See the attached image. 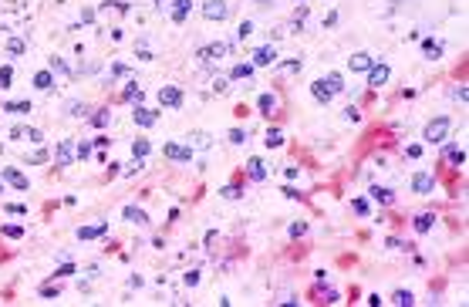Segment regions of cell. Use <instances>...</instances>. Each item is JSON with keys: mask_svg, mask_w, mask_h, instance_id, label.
I'll return each instance as SVG.
<instances>
[{"mask_svg": "<svg viewBox=\"0 0 469 307\" xmlns=\"http://www.w3.org/2000/svg\"><path fill=\"white\" fill-rule=\"evenodd\" d=\"M449 132H452V122H449L446 115H439V118H432V122L425 125V135H422V139L436 145V142H446V139H449Z\"/></svg>", "mask_w": 469, "mask_h": 307, "instance_id": "6da1fadb", "label": "cell"}, {"mask_svg": "<svg viewBox=\"0 0 469 307\" xmlns=\"http://www.w3.org/2000/svg\"><path fill=\"white\" fill-rule=\"evenodd\" d=\"M159 105H166V108H179V105H183V91H179L176 84H162V88H159Z\"/></svg>", "mask_w": 469, "mask_h": 307, "instance_id": "7a4b0ae2", "label": "cell"}, {"mask_svg": "<svg viewBox=\"0 0 469 307\" xmlns=\"http://www.w3.org/2000/svg\"><path fill=\"white\" fill-rule=\"evenodd\" d=\"M226 14H230L226 0H206L202 3V17L206 20H226Z\"/></svg>", "mask_w": 469, "mask_h": 307, "instance_id": "3957f363", "label": "cell"}, {"mask_svg": "<svg viewBox=\"0 0 469 307\" xmlns=\"http://www.w3.org/2000/svg\"><path fill=\"white\" fill-rule=\"evenodd\" d=\"M436 189V179H432V172H415L412 176V193H419V196H429Z\"/></svg>", "mask_w": 469, "mask_h": 307, "instance_id": "277c9868", "label": "cell"}, {"mask_svg": "<svg viewBox=\"0 0 469 307\" xmlns=\"http://www.w3.org/2000/svg\"><path fill=\"white\" fill-rule=\"evenodd\" d=\"M166 159H172V162H189L193 159V149L189 145H183V142H166Z\"/></svg>", "mask_w": 469, "mask_h": 307, "instance_id": "5b68a950", "label": "cell"}, {"mask_svg": "<svg viewBox=\"0 0 469 307\" xmlns=\"http://www.w3.org/2000/svg\"><path fill=\"white\" fill-rule=\"evenodd\" d=\"M132 122L138 125V129H152V125L159 122V112H152V108H142V105H138V108L132 112Z\"/></svg>", "mask_w": 469, "mask_h": 307, "instance_id": "8992f818", "label": "cell"}, {"mask_svg": "<svg viewBox=\"0 0 469 307\" xmlns=\"http://www.w3.org/2000/svg\"><path fill=\"white\" fill-rule=\"evenodd\" d=\"M253 68H267V65H277V51L270 48V44H264V48H257L253 51V61H250Z\"/></svg>", "mask_w": 469, "mask_h": 307, "instance_id": "52a82bcc", "label": "cell"}, {"mask_svg": "<svg viewBox=\"0 0 469 307\" xmlns=\"http://www.w3.org/2000/svg\"><path fill=\"white\" fill-rule=\"evenodd\" d=\"M388 75H392V71H388V65H382V61H378V65H371V68H368V84H371V88H382V84L388 81Z\"/></svg>", "mask_w": 469, "mask_h": 307, "instance_id": "ba28073f", "label": "cell"}, {"mask_svg": "<svg viewBox=\"0 0 469 307\" xmlns=\"http://www.w3.org/2000/svg\"><path fill=\"white\" fill-rule=\"evenodd\" d=\"M71 159H74V142L71 139H61L58 149H54V162L58 165H71Z\"/></svg>", "mask_w": 469, "mask_h": 307, "instance_id": "9c48e42d", "label": "cell"}, {"mask_svg": "<svg viewBox=\"0 0 469 307\" xmlns=\"http://www.w3.org/2000/svg\"><path fill=\"white\" fill-rule=\"evenodd\" d=\"M348 65H351V71H368V68L375 65V58H371V54H365V51H358V54H351V58H348Z\"/></svg>", "mask_w": 469, "mask_h": 307, "instance_id": "30bf717a", "label": "cell"}, {"mask_svg": "<svg viewBox=\"0 0 469 307\" xmlns=\"http://www.w3.org/2000/svg\"><path fill=\"white\" fill-rule=\"evenodd\" d=\"M311 95H314V98H318V101H324V105H328V101H331V98H335V91H331V88H328V84H324V78H318V81H314V84H311Z\"/></svg>", "mask_w": 469, "mask_h": 307, "instance_id": "8fae6325", "label": "cell"}, {"mask_svg": "<svg viewBox=\"0 0 469 307\" xmlns=\"http://www.w3.org/2000/svg\"><path fill=\"white\" fill-rule=\"evenodd\" d=\"M0 176H3V179H7V182H10L14 189H27V176H20V172H17L14 165H7V169H3Z\"/></svg>", "mask_w": 469, "mask_h": 307, "instance_id": "7c38bea8", "label": "cell"}, {"mask_svg": "<svg viewBox=\"0 0 469 307\" xmlns=\"http://www.w3.org/2000/svg\"><path fill=\"white\" fill-rule=\"evenodd\" d=\"M226 51H230V44H209V48H202V51H200V58H202V61H219Z\"/></svg>", "mask_w": 469, "mask_h": 307, "instance_id": "4fadbf2b", "label": "cell"}, {"mask_svg": "<svg viewBox=\"0 0 469 307\" xmlns=\"http://www.w3.org/2000/svg\"><path fill=\"white\" fill-rule=\"evenodd\" d=\"M432 226H436V216H432V213H419V216L412 220V230L415 233H429Z\"/></svg>", "mask_w": 469, "mask_h": 307, "instance_id": "5bb4252c", "label": "cell"}, {"mask_svg": "<svg viewBox=\"0 0 469 307\" xmlns=\"http://www.w3.org/2000/svg\"><path fill=\"white\" fill-rule=\"evenodd\" d=\"M422 54H425L429 61H439V58H442V44L432 41V37H425V41H422Z\"/></svg>", "mask_w": 469, "mask_h": 307, "instance_id": "9a60e30c", "label": "cell"}, {"mask_svg": "<svg viewBox=\"0 0 469 307\" xmlns=\"http://www.w3.org/2000/svg\"><path fill=\"white\" fill-rule=\"evenodd\" d=\"M51 84H54V71H51V68H44V71L34 75V88H37V91H48Z\"/></svg>", "mask_w": 469, "mask_h": 307, "instance_id": "2e32d148", "label": "cell"}, {"mask_svg": "<svg viewBox=\"0 0 469 307\" xmlns=\"http://www.w3.org/2000/svg\"><path fill=\"white\" fill-rule=\"evenodd\" d=\"M247 176H250L253 182H260V179L267 176V165H264L260 159H250V162H247Z\"/></svg>", "mask_w": 469, "mask_h": 307, "instance_id": "e0dca14e", "label": "cell"}, {"mask_svg": "<svg viewBox=\"0 0 469 307\" xmlns=\"http://www.w3.org/2000/svg\"><path fill=\"white\" fill-rule=\"evenodd\" d=\"M257 108H260L264 115H273V108H277V95H273V91H264V95L257 98Z\"/></svg>", "mask_w": 469, "mask_h": 307, "instance_id": "ac0fdd59", "label": "cell"}, {"mask_svg": "<svg viewBox=\"0 0 469 307\" xmlns=\"http://www.w3.org/2000/svg\"><path fill=\"white\" fill-rule=\"evenodd\" d=\"M101 233H108V223H95V226H81V230H78V240H95V236H101Z\"/></svg>", "mask_w": 469, "mask_h": 307, "instance_id": "d6986e66", "label": "cell"}, {"mask_svg": "<svg viewBox=\"0 0 469 307\" xmlns=\"http://www.w3.org/2000/svg\"><path fill=\"white\" fill-rule=\"evenodd\" d=\"M371 199H375V203H382V206H388L395 196H392V189H385V186H371Z\"/></svg>", "mask_w": 469, "mask_h": 307, "instance_id": "ffe728a7", "label": "cell"}, {"mask_svg": "<svg viewBox=\"0 0 469 307\" xmlns=\"http://www.w3.org/2000/svg\"><path fill=\"white\" fill-rule=\"evenodd\" d=\"M122 216H125L129 223H149V216H145L138 206H125V210H122Z\"/></svg>", "mask_w": 469, "mask_h": 307, "instance_id": "44dd1931", "label": "cell"}, {"mask_svg": "<svg viewBox=\"0 0 469 307\" xmlns=\"http://www.w3.org/2000/svg\"><path fill=\"white\" fill-rule=\"evenodd\" d=\"M230 78H233V81H247V78H253V65H233Z\"/></svg>", "mask_w": 469, "mask_h": 307, "instance_id": "7402d4cb", "label": "cell"}, {"mask_svg": "<svg viewBox=\"0 0 469 307\" xmlns=\"http://www.w3.org/2000/svg\"><path fill=\"white\" fill-rule=\"evenodd\" d=\"M186 17H189V0H176V7H172V20L183 24Z\"/></svg>", "mask_w": 469, "mask_h": 307, "instance_id": "603a6c76", "label": "cell"}, {"mask_svg": "<svg viewBox=\"0 0 469 307\" xmlns=\"http://www.w3.org/2000/svg\"><path fill=\"white\" fill-rule=\"evenodd\" d=\"M3 112H10V115H27V112H31V101H7Z\"/></svg>", "mask_w": 469, "mask_h": 307, "instance_id": "cb8c5ba5", "label": "cell"}, {"mask_svg": "<svg viewBox=\"0 0 469 307\" xmlns=\"http://www.w3.org/2000/svg\"><path fill=\"white\" fill-rule=\"evenodd\" d=\"M149 152H152V145H149L145 139H135V142H132V155H135V159H145Z\"/></svg>", "mask_w": 469, "mask_h": 307, "instance_id": "d4e9b609", "label": "cell"}, {"mask_svg": "<svg viewBox=\"0 0 469 307\" xmlns=\"http://www.w3.org/2000/svg\"><path fill=\"white\" fill-rule=\"evenodd\" d=\"M324 84H328V88H331L335 95H337V91H344V78L337 75V71H331V75L324 78Z\"/></svg>", "mask_w": 469, "mask_h": 307, "instance_id": "484cf974", "label": "cell"}, {"mask_svg": "<svg viewBox=\"0 0 469 307\" xmlns=\"http://www.w3.org/2000/svg\"><path fill=\"white\" fill-rule=\"evenodd\" d=\"M446 159H449L452 165H463V162H466V152H463V149H456V145H449V149H446Z\"/></svg>", "mask_w": 469, "mask_h": 307, "instance_id": "4316f807", "label": "cell"}, {"mask_svg": "<svg viewBox=\"0 0 469 307\" xmlns=\"http://www.w3.org/2000/svg\"><path fill=\"white\" fill-rule=\"evenodd\" d=\"M399 307H412L415 304V297H412V291H395V297H392Z\"/></svg>", "mask_w": 469, "mask_h": 307, "instance_id": "83f0119b", "label": "cell"}, {"mask_svg": "<svg viewBox=\"0 0 469 307\" xmlns=\"http://www.w3.org/2000/svg\"><path fill=\"white\" fill-rule=\"evenodd\" d=\"M264 142H267V149H277V145L284 142V132H280V129H270V132H267V139H264Z\"/></svg>", "mask_w": 469, "mask_h": 307, "instance_id": "f1b7e54d", "label": "cell"}, {"mask_svg": "<svg viewBox=\"0 0 469 307\" xmlns=\"http://www.w3.org/2000/svg\"><path fill=\"white\" fill-rule=\"evenodd\" d=\"M108 122H112V112H108V108H105V112H98V115H91V125H95V129H105Z\"/></svg>", "mask_w": 469, "mask_h": 307, "instance_id": "f546056e", "label": "cell"}, {"mask_svg": "<svg viewBox=\"0 0 469 307\" xmlns=\"http://www.w3.org/2000/svg\"><path fill=\"white\" fill-rule=\"evenodd\" d=\"M84 112H88V105H84V101H67V115H74V118H81Z\"/></svg>", "mask_w": 469, "mask_h": 307, "instance_id": "4dcf8cb0", "label": "cell"}, {"mask_svg": "<svg viewBox=\"0 0 469 307\" xmlns=\"http://www.w3.org/2000/svg\"><path fill=\"white\" fill-rule=\"evenodd\" d=\"M250 34H253V24H250V20H243V24L236 27V37L243 41V37H250Z\"/></svg>", "mask_w": 469, "mask_h": 307, "instance_id": "1f68e13d", "label": "cell"}, {"mask_svg": "<svg viewBox=\"0 0 469 307\" xmlns=\"http://www.w3.org/2000/svg\"><path fill=\"white\" fill-rule=\"evenodd\" d=\"M351 210H354L358 216H368V203H365V199H351Z\"/></svg>", "mask_w": 469, "mask_h": 307, "instance_id": "d6a6232c", "label": "cell"}, {"mask_svg": "<svg viewBox=\"0 0 469 307\" xmlns=\"http://www.w3.org/2000/svg\"><path fill=\"white\" fill-rule=\"evenodd\" d=\"M10 81H14V71L10 68H0V88H10Z\"/></svg>", "mask_w": 469, "mask_h": 307, "instance_id": "836d02e7", "label": "cell"}, {"mask_svg": "<svg viewBox=\"0 0 469 307\" xmlns=\"http://www.w3.org/2000/svg\"><path fill=\"white\" fill-rule=\"evenodd\" d=\"M74 155H78V159H88V155H91V145H88V142H78V145H74Z\"/></svg>", "mask_w": 469, "mask_h": 307, "instance_id": "e575fe53", "label": "cell"}, {"mask_svg": "<svg viewBox=\"0 0 469 307\" xmlns=\"http://www.w3.org/2000/svg\"><path fill=\"white\" fill-rule=\"evenodd\" d=\"M24 48H27V44H24V41H17V37L7 44V51H10V54H24Z\"/></svg>", "mask_w": 469, "mask_h": 307, "instance_id": "d590c367", "label": "cell"}, {"mask_svg": "<svg viewBox=\"0 0 469 307\" xmlns=\"http://www.w3.org/2000/svg\"><path fill=\"white\" fill-rule=\"evenodd\" d=\"M230 142H233V145H243V142H247V132L233 129V132H230Z\"/></svg>", "mask_w": 469, "mask_h": 307, "instance_id": "8d00e7d4", "label": "cell"}, {"mask_svg": "<svg viewBox=\"0 0 469 307\" xmlns=\"http://www.w3.org/2000/svg\"><path fill=\"white\" fill-rule=\"evenodd\" d=\"M41 294H44V297H58V294H61V287H58V284H44V287H41Z\"/></svg>", "mask_w": 469, "mask_h": 307, "instance_id": "74e56055", "label": "cell"}, {"mask_svg": "<svg viewBox=\"0 0 469 307\" xmlns=\"http://www.w3.org/2000/svg\"><path fill=\"white\" fill-rule=\"evenodd\" d=\"M3 236H10V240H20V236H24V230H20V226H3Z\"/></svg>", "mask_w": 469, "mask_h": 307, "instance_id": "f35d334b", "label": "cell"}, {"mask_svg": "<svg viewBox=\"0 0 469 307\" xmlns=\"http://www.w3.org/2000/svg\"><path fill=\"white\" fill-rule=\"evenodd\" d=\"M125 98H135V101H142V88H138V84H129V88H125Z\"/></svg>", "mask_w": 469, "mask_h": 307, "instance_id": "ab89813d", "label": "cell"}, {"mask_svg": "<svg viewBox=\"0 0 469 307\" xmlns=\"http://www.w3.org/2000/svg\"><path fill=\"white\" fill-rule=\"evenodd\" d=\"M344 118H348V122H358V118H361V112H358L354 105H348V108H344Z\"/></svg>", "mask_w": 469, "mask_h": 307, "instance_id": "60d3db41", "label": "cell"}, {"mask_svg": "<svg viewBox=\"0 0 469 307\" xmlns=\"http://www.w3.org/2000/svg\"><path fill=\"white\" fill-rule=\"evenodd\" d=\"M24 139H27V142H44V135H41L37 129H27V132H24Z\"/></svg>", "mask_w": 469, "mask_h": 307, "instance_id": "b9f144b4", "label": "cell"}, {"mask_svg": "<svg viewBox=\"0 0 469 307\" xmlns=\"http://www.w3.org/2000/svg\"><path fill=\"white\" fill-rule=\"evenodd\" d=\"M223 196H226V199H240V196H243V193H240V189H236V186H223Z\"/></svg>", "mask_w": 469, "mask_h": 307, "instance_id": "7bdbcfd3", "label": "cell"}, {"mask_svg": "<svg viewBox=\"0 0 469 307\" xmlns=\"http://www.w3.org/2000/svg\"><path fill=\"white\" fill-rule=\"evenodd\" d=\"M7 213H10V216H24V213H27V206H20V203H10V206H7Z\"/></svg>", "mask_w": 469, "mask_h": 307, "instance_id": "ee69618b", "label": "cell"}, {"mask_svg": "<svg viewBox=\"0 0 469 307\" xmlns=\"http://www.w3.org/2000/svg\"><path fill=\"white\" fill-rule=\"evenodd\" d=\"M307 233V223H290V236H304Z\"/></svg>", "mask_w": 469, "mask_h": 307, "instance_id": "f6af8a7d", "label": "cell"}, {"mask_svg": "<svg viewBox=\"0 0 469 307\" xmlns=\"http://www.w3.org/2000/svg\"><path fill=\"white\" fill-rule=\"evenodd\" d=\"M71 274H74V267H71V263H65V267H58V270H54V277H71Z\"/></svg>", "mask_w": 469, "mask_h": 307, "instance_id": "bcb514c9", "label": "cell"}, {"mask_svg": "<svg viewBox=\"0 0 469 307\" xmlns=\"http://www.w3.org/2000/svg\"><path fill=\"white\" fill-rule=\"evenodd\" d=\"M196 284H200V274L189 270V274H186V287H196Z\"/></svg>", "mask_w": 469, "mask_h": 307, "instance_id": "7dc6e473", "label": "cell"}, {"mask_svg": "<svg viewBox=\"0 0 469 307\" xmlns=\"http://www.w3.org/2000/svg\"><path fill=\"white\" fill-rule=\"evenodd\" d=\"M452 98H456V101H466L469 91H466V88H452Z\"/></svg>", "mask_w": 469, "mask_h": 307, "instance_id": "c3c4849f", "label": "cell"}, {"mask_svg": "<svg viewBox=\"0 0 469 307\" xmlns=\"http://www.w3.org/2000/svg\"><path fill=\"white\" fill-rule=\"evenodd\" d=\"M405 155H408V159H419V155H422V149H419V145H408V149H405Z\"/></svg>", "mask_w": 469, "mask_h": 307, "instance_id": "681fc988", "label": "cell"}, {"mask_svg": "<svg viewBox=\"0 0 469 307\" xmlns=\"http://www.w3.org/2000/svg\"><path fill=\"white\" fill-rule=\"evenodd\" d=\"M284 196H287V199H297V196H301V193H297V189H294V186H284Z\"/></svg>", "mask_w": 469, "mask_h": 307, "instance_id": "f907efd6", "label": "cell"}, {"mask_svg": "<svg viewBox=\"0 0 469 307\" xmlns=\"http://www.w3.org/2000/svg\"><path fill=\"white\" fill-rule=\"evenodd\" d=\"M260 3H267V0H260Z\"/></svg>", "mask_w": 469, "mask_h": 307, "instance_id": "816d5d0a", "label": "cell"}, {"mask_svg": "<svg viewBox=\"0 0 469 307\" xmlns=\"http://www.w3.org/2000/svg\"><path fill=\"white\" fill-rule=\"evenodd\" d=\"M0 193H3V189H0Z\"/></svg>", "mask_w": 469, "mask_h": 307, "instance_id": "f5cc1de1", "label": "cell"}]
</instances>
